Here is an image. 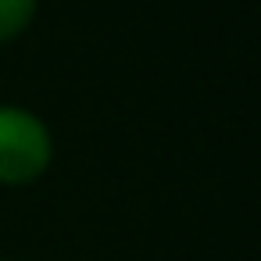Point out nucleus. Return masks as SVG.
<instances>
[{
    "mask_svg": "<svg viewBox=\"0 0 261 261\" xmlns=\"http://www.w3.org/2000/svg\"><path fill=\"white\" fill-rule=\"evenodd\" d=\"M54 161V140L40 115L0 104V182L4 186H25L40 179Z\"/></svg>",
    "mask_w": 261,
    "mask_h": 261,
    "instance_id": "f257e3e1",
    "label": "nucleus"
},
{
    "mask_svg": "<svg viewBox=\"0 0 261 261\" xmlns=\"http://www.w3.org/2000/svg\"><path fill=\"white\" fill-rule=\"evenodd\" d=\"M40 0H0V43H11L22 36L36 18Z\"/></svg>",
    "mask_w": 261,
    "mask_h": 261,
    "instance_id": "f03ea898",
    "label": "nucleus"
}]
</instances>
